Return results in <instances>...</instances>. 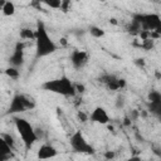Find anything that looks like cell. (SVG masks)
I'll return each mask as SVG.
<instances>
[{
    "instance_id": "8992f818",
    "label": "cell",
    "mask_w": 161,
    "mask_h": 161,
    "mask_svg": "<svg viewBox=\"0 0 161 161\" xmlns=\"http://www.w3.org/2000/svg\"><path fill=\"white\" fill-rule=\"evenodd\" d=\"M70 63L75 68V69H82L89 60V54L86 52V50H79V49H75L70 53Z\"/></svg>"
},
{
    "instance_id": "d6986e66",
    "label": "cell",
    "mask_w": 161,
    "mask_h": 161,
    "mask_svg": "<svg viewBox=\"0 0 161 161\" xmlns=\"http://www.w3.org/2000/svg\"><path fill=\"white\" fill-rule=\"evenodd\" d=\"M74 91H75V94L78 93H84V91H86V87L83 86V84H79V83H74Z\"/></svg>"
},
{
    "instance_id": "7c38bea8",
    "label": "cell",
    "mask_w": 161,
    "mask_h": 161,
    "mask_svg": "<svg viewBox=\"0 0 161 161\" xmlns=\"http://www.w3.org/2000/svg\"><path fill=\"white\" fill-rule=\"evenodd\" d=\"M15 4L13 1H4V5L1 8V13L5 15V16H13L15 14Z\"/></svg>"
},
{
    "instance_id": "3957f363",
    "label": "cell",
    "mask_w": 161,
    "mask_h": 161,
    "mask_svg": "<svg viewBox=\"0 0 161 161\" xmlns=\"http://www.w3.org/2000/svg\"><path fill=\"white\" fill-rule=\"evenodd\" d=\"M14 123H15V128H16L23 143L26 147H31L38 141V137L35 135V130L31 126V123L29 121H26L25 118H20V117H15Z\"/></svg>"
},
{
    "instance_id": "9c48e42d",
    "label": "cell",
    "mask_w": 161,
    "mask_h": 161,
    "mask_svg": "<svg viewBox=\"0 0 161 161\" xmlns=\"http://www.w3.org/2000/svg\"><path fill=\"white\" fill-rule=\"evenodd\" d=\"M59 153V151L53 146V145H49V143H44L42 145L38 151H36V157L39 160H50L53 157H55Z\"/></svg>"
},
{
    "instance_id": "4fadbf2b",
    "label": "cell",
    "mask_w": 161,
    "mask_h": 161,
    "mask_svg": "<svg viewBox=\"0 0 161 161\" xmlns=\"http://www.w3.org/2000/svg\"><path fill=\"white\" fill-rule=\"evenodd\" d=\"M4 74L5 75H8L9 78H11V79H18L19 77H20V70H19V68H15V67H8L5 70H4Z\"/></svg>"
},
{
    "instance_id": "6da1fadb",
    "label": "cell",
    "mask_w": 161,
    "mask_h": 161,
    "mask_svg": "<svg viewBox=\"0 0 161 161\" xmlns=\"http://www.w3.org/2000/svg\"><path fill=\"white\" fill-rule=\"evenodd\" d=\"M34 42H35V52L38 57H47L49 54H53L58 49V45L50 38L47 28L42 21H39L36 25Z\"/></svg>"
},
{
    "instance_id": "7402d4cb",
    "label": "cell",
    "mask_w": 161,
    "mask_h": 161,
    "mask_svg": "<svg viewBox=\"0 0 161 161\" xmlns=\"http://www.w3.org/2000/svg\"><path fill=\"white\" fill-rule=\"evenodd\" d=\"M59 44H60V45H63V47H65V45L68 44V42H67V39H65V38H60V39H59Z\"/></svg>"
},
{
    "instance_id": "ba28073f",
    "label": "cell",
    "mask_w": 161,
    "mask_h": 161,
    "mask_svg": "<svg viewBox=\"0 0 161 161\" xmlns=\"http://www.w3.org/2000/svg\"><path fill=\"white\" fill-rule=\"evenodd\" d=\"M10 63H11V67H15V68H19L24 63V43L23 42L16 43L15 49L10 57Z\"/></svg>"
},
{
    "instance_id": "277c9868",
    "label": "cell",
    "mask_w": 161,
    "mask_h": 161,
    "mask_svg": "<svg viewBox=\"0 0 161 161\" xmlns=\"http://www.w3.org/2000/svg\"><path fill=\"white\" fill-rule=\"evenodd\" d=\"M35 101L31 96L25 94V93H19L16 96H14V98L10 102L9 106V113L15 114V113H23L30 109L35 108Z\"/></svg>"
},
{
    "instance_id": "5bb4252c",
    "label": "cell",
    "mask_w": 161,
    "mask_h": 161,
    "mask_svg": "<svg viewBox=\"0 0 161 161\" xmlns=\"http://www.w3.org/2000/svg\"><path fill=\"white\" fill-rule=\"evenodd\" d=\"M89 34L93 36V38H102V36H104V30L103 29H101L99 26H96V25H92L91 28H89Z\"/></svg>"
},
{
    "instance_id": "9a60e30c",
    "label": "cell",
    "mask_w": 161,
    "mask_h": 161,
    "mask_svg": "<svg viewBox=\"0 0 161 161\" xmlns=\"http://www.w3.org/2000/svg\"><path fill=\"white\" fill-rule=\"evenodd\" d=\"M0 136L3 137V140L5 141V143H6L11 150H15V140H14V137H13L10 133H0Z\"/></svg>"
},
{
    "instance_id": "ac0fdd59",
    "label": "cell",
    "mask_w": 161,
    "mask_h": 161,
    "mask_svg": "<svg viewBox=\"0 0 161 161\" xmlns=\"http://www.w3.org/2000/svg\"><path fill=\"white\" fill-rule=\"evenodd\" d=\"M125 106V97L122 94H118L116 98V107L117 108H123Z\"/></svg>"
},
{
    "instance_id": "e0dca14e",
    "label": "cell",
    "mask_w": 161,
    "mask_h": 161,
    "mask_svg": "<svg viewBox=\"0 0 161 161\" xmlns=\"http://www.w3.org/2000/svg\"><path fill=\"white\" fill-rule=\"evenodd\" d=\"M60 4H62L60 0H50V1H47L45 3V5H48L52 9H59L60 8Z\"/></svg>"
},
{
    "instance_id": "603a6c76",
    "label": "cell",
    "mask_w": 161,
    "mask_h": 161,
    "mask_svg": "<svg viewBox=\"0 0 161 161\" xmlns=\"http://www.w3.org/2000/svg\"><path fill=\"white\" fill-rule=\"evenodd\" d=\"M109 23H112V24H114V25H117L118 23H117V20L114 19V18H112V19H109Z\"/></svg>"
},
{
    "instance_id": "7a4b0ae2",
    "label": "cell",
    "mask_w": 161,
    "mask_h": 161,
    "mask_svg": "<svg viewBox=\"0 0 161 161\" xmlns=\"http://www.w3.org/2000/svg\"><path fill=\"white\" fill-rule=\"evenodd\" d=\"M43 88L49 92L58 93L64 97H74L75 91H74V83H72L67 77H60L58 79L48 80L43 84Z\"/></svg>"
},
{
    "instance_id": "8fae6325",
    "label": "cell",
    "mask_w": 161,
    "mask_h": 161,
    "mask_svg": "<svg viewBox=\"0 0 161 161\" xmlns=\"http://www.w3.org/2000/svg\"><path fill=\"white\" fill-rule=\"evenodd\" d=\"M19 36H20V39H23L25 42H34L35 40V30H33L30 28H21L19 31Z\"/></svg>"
},
{
    "instance_id": "d4e9b609",
    "label": "cell",
    "mask_w": 161,
    "mask_h": 161,
    "mask_svg": "<svg viewBox=\"0 0 161 161\" xmlns=\"http://www.w3.org/2000/svg\"><path fill=\"white\" fill-rule=\"evenodd\" d=\"M0 161H10V160H0Z\"/></svg>"
},
{
    "instance_id": "ffe728a7",
    "label": "cell",
    "mask_w": 161,
    "mask_h": 161,
    "mask_svg": "<svg viewBox=\"0 0 161 161\" xmlns=\"http://www.w3.org/2000/svg\"><path fill=\"white\" fill-rule=\"evenodd\" d=\"M69 6H70V1H62L59 9H60L63 13H67V11L69 10Z\"/></svg>"
},
{
    "instance_id": "cb8c5ba5",
    "label": "cell",
    "mask_w": 161,
    "mask_h": 161,
    "mask_svg": "<svg viewBox=\"0 0 161 161\" xmlns=\"http://www.w3.org/2000/svg\"><path fill=\"white\" fill-rule=\"evenodd\" d=\"M3 5H4V1H3V0H0V10H1V8H3Z\"/></svg>"
},
{
    "instance_id": "44dd1931",
    "label": "cell",
    "mask_w": 161,
    "mask_h": 161,
    "mask_svg": "<svg viewBox=\"0 0 161 161\" xmlns=\"http://www.w3.org/2000/svg\"><path fill=\"white\" fill-rule=\"evenodd\" d=\"M114 156H116L114 151H106L104 152V158L106 160H112V158H114Z\"/></svg>"
},
{
    "instance_id": "5b68a950",
    "label": "cell",
    "mask_w": 161,
    "mask_h": 161,
    "mask_svg": "<svg viewBox=\"0 0 161 161\" xmlns=\"http://www.w3.org/2000/svg\"><path fill=\"white\" fill-rule=\"evenodd\" d=\"M69 143H70V147L73 148V151H75V152H79V153H93L94 152L93 146L87 141V138L84 137V135L80 131L72 132Z\"/></svg>"
},
{
    "instance_id": "52a82bcc",
    "label": "cell",
    "mask_w": 161,
    "mask_h": 161,
    "mask_svg": "<svg viewBox=\"0 0 161 161\" xmlns=\"http://www.w3.org/2000/svg\"><path fill=\"white\" fill-rule=\"evenodd\" d=\"M89 119L94 123L98 125H108L111 122L109 114L107 112V109H104L103 107H96L91 113H89Z\"/></svg>"
},
{
    "instance_id": "30bf717a",
    "label": "cell",
    "mask_w": 161,
    "mask_h": 161,
    "mask_svg": "<svg viewBox=\"0 0 161 161\" xmlns=\"http://www.w3.org/2000/svg\"><path fill=\"white\" fill-rule=\"evenodd\" d=\"M0 157H3L4 160H10L13 157V150L5 143L1 136H0Z\"/></svg>"
},
{
    "instance_id": "484cf974",
    "label": "cell",
    "mask_w": 161,
    "mask_h": 161,
    "mask_svg": "<svg viewBox=\"0 0 161 161\" xmlns=\"http://www.w3.org/2000/svg\"><path fill=\"white\" fill-rule=\"evenodd\" d=\"M0 74H1V70H0Z\"/></svg>"
},
{
    "instance_id": "2e32d148",
    "label": "cell",
    "mask_w": 161,
    "mask_h": 161,
    "mask_svg": "<svg viewBox=\"0 0 161 161\" xmlns=\"http://www.w3.org/2000/svg\"><path fill=\"white\" fill-rule=\"evenodd\" d=\"M77 117H78V119L80 121V122H87V121H89V114L88 113H86L84 111H78L77 112Z\"/></svg>"
}]
</instances>
